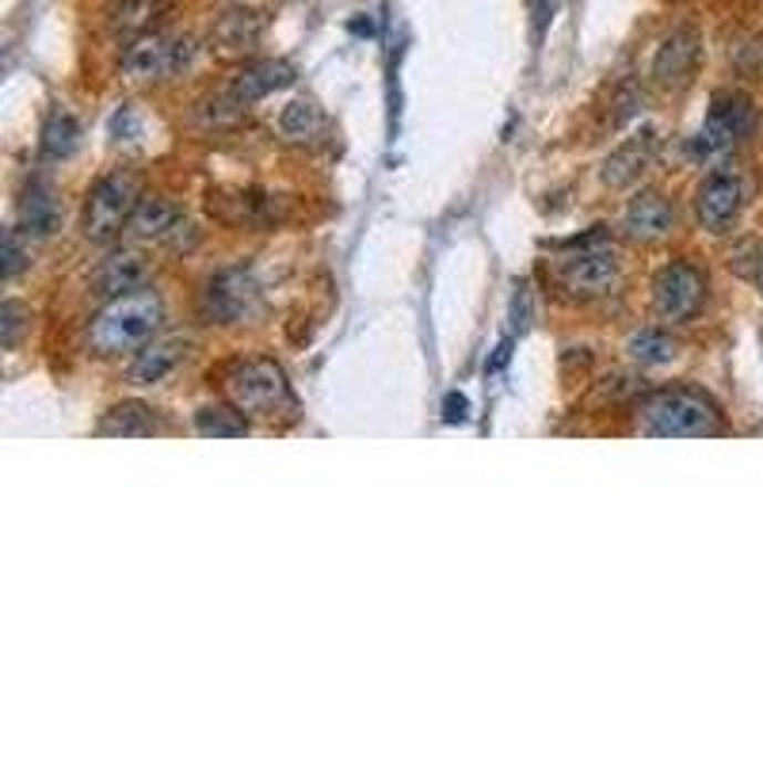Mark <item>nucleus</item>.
Wrapping results in <instances>:
<instances>
[{"mask_svg": "<svg viewBox=\"0 0 763 763\" xmlns=\"http://www.w3.org/2000/svg\"><path fill=\"white\" fill-rule=\"evenodd\" d=\"M161 317H165V306H161V295L153 287L107 298V306L89 324V348L104 359L138 351L157 337Z\"/></svg>", "mask_w": 763, "mask_h": 763, "instance_id": "f257e3e1", "label": "nucleus"}, {"mask_svg": "<svg viewBox=\"0 0 763 763\" xmlns=\"http://www.w3.org/2000/svg\"><path fill=\"white\" fill-rule=\"evenodd\" d=\"M638 432L657 440H699V435L722 432V413L702 390L672 385V390L649 393L638 405Z\"/></svg>", "mask_w": 763, "mask_h": 763, "instance_id": "f03ea898", "label": "nucleus"}, {"mask_svg": "<svg viewBox=\"0 0 763 763\" xmlns=\"http://www.w3.org/2000/svg\"><path fill=\"white\" fill-rule=\"evenodd\" d=\"M226 398L248 420H276L282 409L295 405L287 374L271 359H245V363H237L226 374Z\"/></svg>", "mask_w": 763, "mask_h": 763, "instance_id": "7ed1b4c3", "label": "nucleus"}, {"mask_svg": "<svg viewBox=\"0 0 763 763\" xmlns=\"http://www.w3.org/2000/svg\"><path fill=\"white\" fill-rule=\"evenodd\" d=\"M138 184L131 176H104L92 184L89 203H84V237L92 245H111L118 241L138 207Z\"/></svg>", "mask_w": 763, "mask_h": 763, "instance_id": "20e7f679", "label": "nucleus"}, {"mask_svg": "<svg viewBox=\"0 0 763 763\" xmlns=\"http://www.w3.org/2000/svg\"><path fill=\"white\" fill-rule=\"evenodd\" d=\"M752 134V104L741 92H718L710 104L707 126L691 138V157L699 161H718L725 153H733V145H741Z\"/></svg>", "mask_w": 763, "mask_h": 763, "instance_id": "39448f33", "label": "nucleus"}, {"mask_svg": "<svg viewBox=\"0 0 763 763\" xmlns=\"http://www.w3.org/2000/svg\"><path fill=\"white\" fill-rule=\"evenodd\" d=\"M195 62V42L192 39H168V35H145L131 42L123 54V76L131 84H157L176 76L179 70Z\"/></svg>", "mask_w": 763, "mask_h": 763, "instance_id": "423d86ee", "label": "nucleus"}, {"mask_svg": "<svg viewBox=\"0 0 763 763\" xmlns=\"http://www.w3.org/2000/svg\"><path fill=\"white\" fill-rule=\"evenodd\" d=\"M554 279L569 298L591 302V298H604L615 290V282H619V260H615L611 248L591 245L573 256H561L554 268Z\"/></svg>", "mask_w": 763, "mask_h": 763, "instance_id": "0eeeda50", "label": "nucleus"}, {"mask_svg": "<svg viewBox=\"0 0 763 763\" xmlns=\"http://www.w3.org/2000/svg\"><path fill=\"white\" fill-rule=\"evenodd\" d=\"M707 302V276L694 264L676 260L653 282V310L672 324H688Z\"/></svg>", "mask_w": 763, "mask_h": 763, "instance_id": "6e6552de", "label": "nucleus"}, {"mask_svg": "<svg viewBox=\"0 0 763 763\" xmlns=\"http://www.w3.org/2000/svg\"><path fill=\"white\" fill-rule=\"evenodd\" d=\"M260 306V282L248 268H226L218 271L207 290H203V313L218 324H237L256 313Z\"/></svg>", "mask_w": 763, "mask_h": 763, "instance_id": "1a4fd4ad", "label": "nucleus"}, {"mask_svg": "<svg viewBox=\"0 0 763 763\" xmlns=\"http://www.w3.org/2000/svg\"><path fill=\"white\" fill-rule=\"evenodd\" d=\"M749 199V187L736 173H714L694 195V214H699V226L707 234H729L736 226Z\"/></svg>", "mask_w": 763, "mask_h": 763, "instance_id": "9d476101", "label": "nucleus"}, {"mask_svg": "<svg viewBox=\"0 0 763 763\" xmlns=\"http://www.w3.org/2000/svg\"><path fill=\"white\" fill-rule=\"evenodd\" d=\"M131 237L134 241H145V245H168V248H179L184 245V237H192V221H187V214L176 207V203L168 199H142L138 207H134V218H131Z\"/></svg>", "mask_w": 763, "mask_h": 763, "instance_id": "9b49d317", "label": "nucleus"}, {"mask_svg": "<svg viewBox=\"0 0 763 763\" xmlns=\"http://www.w3.org/2000/svg\"><path fill=\"white\" fill-rule=\"evenodd\" d=\"M176 0H118L115 8H111V20H107V31L111 39L118 42H138L145 35H157L161 23L173 16Z\"/></svg>", "mask_w": 763, "mask_h": 763, "instance_id": "f8f14e48", "label": "nucleus"}, {"mask_svg": "<svg viewBox=\"0 0 763 763\" xmlns=\"http://www.w3.org/2000/svg\"><path fill=\"white\" fill-rule=\"evenodd\" d=\"M290 81H295V70H290L287 62H252L229 76V84L221 92L234 96L241 107H252L256 100H264L268 92H276Z\"/></svg>", "mask_w": 763, "mask_h": 763, "instance_id": "ddd939ff", "label": "nucleus"}, {"mask_svg": "<svg viewBox=\"0 0 763 763\" xmlns=\"http://www.w3.org/2000/svg\"><path fill=\"white\" fill-rule=\"evenodd\" d=\"M622 229L633 241H660V237H668L676 229V210L660 195H638L622 214Z\"/></svg>", "mask_w": 763, "mask_h": 763, "instance_id": "4468645a", "label": "nucleus"}, {"mask_svg": "<svg viewBox=\"0 0 763 763\" xmlns=\"http://www.w3.org/2000/svg\"><path fill=\"white\" fill-rule=\"evenodd\" d=\"M145 260L138 252H131V248H123V252H111L107 260H100V268L92 271V290L104 298H118V295H131V290H138L145 282Z\"/></svg>", "mask_w": 763, "mask_h": 763, "instance_id": "2eb2a0df", "label": "nucleus"}, {"mask_svg": "<svg viewBox=\"0 0 763 763\" xmlns=\"http://www.w3.org/2000/svg\"><path fill=\"white\" fill-rule=\"evenodd\" d=\"M187 355V344L184 340H153V344L138 348V355H134L131 363V382L138 385H157L165 382L168 374L176 371L179 363H184Z\"/></svg>", "mask_w": 763, "mask_h": 763, "instance_id": "dca6fc26", "label": "nucleus"}, {"mask_svg": "<svg viewBox=\"0 0 763 763\" xmlns=\"http://www.w3.org/2000/svg\"><path fill=\"white\" fill-rule=\"evenodd\" d=\"M694 62H699V39H694V31L680 28V31H672V35L664 39V47L657 50L653 76L660 84H680V81H688Z\"/></svg>", "mask_w": 763, "mask_h": 763, "instance_id": "f3484780", "label": "nucleus"}, {"mask_svg": "<svg viewBox=\"0 0 763 763\" xmlns=\"http://www.w3.org/2000/svg\"><path fill=\"white\" fill-rule=\"evenodd\" d=\"M653 149H657V138L653 134H633L630 142H622L619 149L607 157L604 165V184L611 187H626L630 179H638L641 173H646V165L653 161Z\"/></svg>", "mask_w": 763, "mask_h": 763, "instance_id": "a211bd4d", "label": "nucleus"}, {"mask_svg": "<svg viewBox=\"0 0 763 763\" xmlns=\"http://www.w3.org/2000/svg\"><path fill=\"white\" fill-rule=\"evenodd\" d=\"M20 221L28 237H50L62 221V210H58V199L47 184H31L28 195L20 203Z\"/></svg>", "mask_w": 763, "mask_h": 763, "instance_id": "6ab92c4d", "label": "nucleus"}, {"mask_svg": "<svg viewBox=\"0 0 763 763\" xmlns=\"http://www.w3.org/2000/svg\"><path fill=\"white\" fill-rule=\"evenodd\" d=\"M76 142H81L76 118L70 111H54V115L47 118V126H42V153H47L50 161H65V157H73Z\"/></svg>", "mask_w": 763, "mask_h": 763, "instance_id": "aec40b11", "label": "nucleus"}, {"mask_svg": "<svg viewBox=\"0 0 763 763\" xmlns=\"http://www.w3.org/2000/svg\"><path fill=\"white\" fill-rule=\"evenodd\" d=\"M157 432V420L138 401H126L115 405L111 413L100 420V435H153Z\"/></svg>", "mask_w": 763, "mask_h": 763, "instance_id": "412c9836", "label": "nucleus"}, {"mask_svg": "<svg viewBox=\"0 0 763 763\" xmlns=\"http://www.w3.org/2000/svg\"><path fill=\"white\" fill-rule=\"evenodd\" d=\"M195 427H199V435H207V440H237V435L248 432V416L237 405H210L199 413Z\"/></svg>", "mask_w": 763, "mask_h": 763, "instance_id": "4be33fe9", "label": "nucleus"}, {"mask_svg": "<svg viewBox=\"0 0 763 763\" xmlns=\"http://www.w3.org/2000/svg\"><path fill=\"white\" fill-rule=\"evenodd\" d=\"M626 351H630L633 363L641 367H664L676 359V340L664 337L660 329H641L630 337V344H626Z\"/></svg>", "mask_w": 763, "mask_h": 763, "instance_id": "5701e85b", "label": "nucleus"}, {"mask_svg": "<svg viewBox=\"0 0 763 763\" xmlns=\"http://www.w3.org/2000/svg\"><path fill=\"white\" fill-rule=\"evenodd\" d=\"M279 126H282V134H287L290 142H306V138H313V134L321 131V111H317L310 100H295V104L282 111Z\"/></svg>", "mask_w": 763, "mask_h": 763, "instance_id": "b1692460", "label": "nucleus"}, {"mask_svg": "<svg viewBox=\"0 0 763 763\" xmlns=\"http://www.w3.org/2000/svg\"><path fill=\"white\" fill-rule=\"evenodd\" d=\"M260 35V23L252 20L248 12H234L226 16V20L218 23V31H214V39H218L221 50H248Z\"/></svg>", "mask_w": 763, "mask_h": 763, "instance_id": "393cba45", "label": "nucleus"}, {"mask_svg": "<svg viewBox=\"0 0 763 763\" xmlns=\"http://www.w3.org/2000/svg\"><path fill=\"white\" fill-rule=\"evenodd\" d=\"M20 313H23V306L20 302H4V310H0V317H4V321H0V337H4V348H12L16 340H20Z\"/></svg>", "mask_w": 763, "mask_h": 763, "instance_id": "a878e982", "label": "nucleus"}, {"mask_svg": "<svg viewBox=\"0 0 763 763\" xmlns=\"http://www.w3.org/2000/svg\"><path fill=\"white\" fill-rule=\"evenodd\" d=\"M23 268V245H20V234L16 229H8V241H4V279H16Z\"/></svg>", "mask_w": 763, "mask_h": 763, "instance_id": "bb28decb", "label": "nucleus"}, {"mask_svg": "<svg viewBox=\"0 0 763 763\" xmlns=\"http://www.w3.org/2000/svg\"><path fill=\"white\" fill-rule=\"evenodd\" d=\"M557 4H561V0H530V12H535V23H538V28H546V23L554 20Z\"/></svg>", "mask_w": 763, "mask_h": 763, "instance_id": "cd10ccee", "label": "nucleus"}, {"mask_svg": "<svg viewBox=\"0 0 763 763\" xmlns=\"http://www.w3.org/2000/svg\"><path fill=\"white\" fill-rule=\"evenodd\" d=\"M466 409H470V401L458 398V393H451V398H447V420H466Z\"/></svg>", "mask_w": 763, "mask_h": 763, "instance_id": "c85d7f7f", "label": "nucleus"}, {"mask_svg": "<svg viewBox=\"0 0 763 763\" xmlns=\"http://www.w3.org/2000/svg\"><path fill=\"white\" fill-rule=\"evenodd\" d=\"M756 282H760V295H763V256H760V268H756Z\"/></svg>", "mask_w": 763, "mask_h": 763, "instance_id": "c756f323", "label": "nucleus"}]
</instances>
